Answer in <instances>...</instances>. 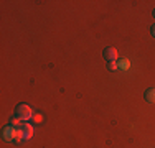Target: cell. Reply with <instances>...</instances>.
Returning <instances> with one entry per match:
<instances>
[{
    "instance_id": "obj_1",
    "label": "cell",
    "mask_w": 155,
    "mask_h": 148,
    "mask_svg": "<svg viewBox=\"0 0 155 148\" xmlns=\"http://www.w3.org/2000/svg\"><path fill=\"white\" fill-rule=\"evenodd\" d=\"M31 135H33V127L30 124H21V127L18 128V137L15 138V143H20V142H23V140H30L31 138Z\"/></svg>"
},
{
    "instance_id": "obj_2",
    "label": "cell",
    "mask_w": 155,
    "mask_h": 148,
    "mask_svg": "<svg viewBox=\"0 0 155 148\" xmlns=\"http://www.w3.org/2000/svg\"><path fill=\"white\" fill-rule=\"evenodd\" d=\"M17 117H20L23 122L30 120L33 118V110L30 105H27V104H18L17 105Z\"/></svg>"
},
{
    "instance_id": "obj_3",
    "label": "cell",
    "mask_w": 155,
    "mask_h": 148,
    "mask_svg": "<svg viewBox=\"0 0 155 148\" xmlns=\"http://www.w3.org/2000/svg\"><path fill=\"white\" fill-rule=\"evenodd\" d=\"M2 137H3V140H7V142H15V138L18 137V128L8 124L2 130Z\"/></svg>"
},
{
    "instance_id": "obj_4",
    "label": "cell",
    "mask_w": 155,
    "mask_h": 148,
    "mask_svg": "<svg viewBox=\"0 0 155 148\" xmlns=\"http://www.w3.org/2000/svg\"><path fill=\"white\" fill-rule=\"evenodd\" d=\"M102 56H104V59H107V63H110V61H116L117 56H119V53H117L116 48L109 46V48H106V50L102 51Z\"/></svg>"
},
{
    "instance_id": "obj_5",
    "label": "cell",
    "mask_w": 155,
    "mask_h": 148,
    "mask_svg": "<svg viewBox=\"0 0 155 148\" xmlns=\"http://www.w3.org/2000/svg\"><path fill=\"white\" fill-rule=\"evenodd\" d=\"M145 101L150 104H155V87H150L145 91Z\"/></svg>"
},
{
    "instance_id": "obj_6",
    "label": "cell",
    "mask_w": 155,
    "mask_h": 148,
    "mask_svg": "<svg viewBox=\"0 0 155 148\" xmlns=\"http://www.w3.org/2000/svg\"><path fill=\"white\" fill-rule=\"evenodd\" d=\"M117 66H119V69H122V71H127V69L130 68V61H129V59H125V58L117 59Z\"/></svg>"
},
{
    "instance_id": "obj_7",
    "label": "cell",
    "mask_w": 155,
    "mask_h": 148,
    "mask_svg": "<svg viewBox=\"0 0 155 148\" xmlns=\"http://www.w3.org/2000/svg\"><path fill=\"white\" fill-rule=\"evenodd\" d=\"M21 124H23V120H21L20 117H13V118H10V125H13V127H17V128H20V127H21Z\"/></svg>"
},
{
    "instance_id": "obj_8",
    "label": "cell",
    "mask_w": 155,
    "mask_h": 148,
    "mask_svg": "<svg viewBox=\"0 0 155 148\" xmlns=\"http://www.w3.org/2000/svg\"><path fill=\"white\" fill-rule=\"evenodd\" d=\"M107 69L109 71H116V69H119V66H117L116 61H110V63H107Z\"/></svg>"
},
{
    "instance_id": "obj_9",
    "label": "cell",
    "mask_w": 155,
    "mask_h": 148,
    "mask_svg": "<svg viewBox=\"0 0 155 148\" xmlns=\"http://www.w3.org/2000/svg\"><path fill=\"white\" fill-rule=\"evenodd\" d=\"M33 122L41 124V122H43V115H41V114H33Z\"/></svg>"
},
{
    "instance_id": "obj_10",
    "label": "cell",
    "mask_w": 155,
    "mask_h": 148,
    "mask_svg": "<svg viewBox=\"0 0 155 148\" xmlns=\"http://www.w3.org/2000/svg\"><path fill=\"white\" fill-rule=\"evenodd\" d=\"M152 35L155 36V25H153V27H152Z\"/></svg>"
},
{
    "instance_id": "obj_11",
    "label": "cell",
    "mask_w": 155,
    "mask_h": 148,
    "mask_svg": "<svg viewBox=\"0 0 155 148\" xmlns=\"http://www.w3.org/2000/svg\"><path fill=\"white\" fill-rule=\"evenodd\" d=\"M153 17H155V8H153Z\"/></svg>"
}]
</instances>
